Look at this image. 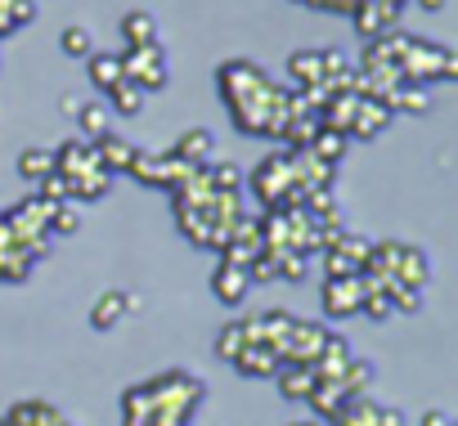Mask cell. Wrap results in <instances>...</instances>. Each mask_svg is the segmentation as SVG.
<instances>
[{
  "instance_id": "1",
  "label": "cell",
  "mask_w": 458,
  "mask_h": 426,
  "mask_svg": "<svg viewBox=\"0 0 458 426\" xmlns=\"http://www.w3.org/2000/svg\"><path fill=\"white\" fill-rule=\"evenodd\" d=\"M216 86L225 95V108L243 135L279 139L288 121V90L275 86L270 72H261L252 59H225L216 72Z\"/></svg>"
},
{
  "instance_id": "2",
  "label": "cell",
  "mask_w": 458,
  "mask_h": 426,
  "mask_svg": "<svg viewBox=\"0 0 458 426\" xmlns=\"http://www.w3.org/2000/svg\"><path fill=\"white\" fill-rule=\"evenodd\" d=\"M148 399H153V422L148 426H189L198 404L207 399V386L193 372H162L153 381H144Z\"/></svg>"
},
{
  "instance_id": "3",
  "label": "cell",
  "mask_w": 458,
  "mask_h": 426,
  "mask_svg": "<svg viewBox=\"0 0 458 426\" xmlns=\"http://www.w3.org/2000/svg\"><path fill=\"white\" fill-rule=\"evenodd\" d=\"M252 193L266 202V211H297L306 188L297 184V166H293V153H270L257 162L252 171Z\"/></svg>"
},
{
  "instance_id": "4",
  "label": "cell",
  "mask_w": 458,
  "mask_h": 426,
  "mask_svg": "<svg viewBox=\"0 0 458 426\" xmlns=\"http://www.w3.org/2000/svg\"><path fill=\"white\" fill-rule=\"evenodd\" d=\"M395 72H400V81H413V86H431V81H458V54H454L449 46H436V41L409 37V50L400 54Z\"/></svg>"
},
{
  "instance_id": "5",
  "label": "cell",
  "mask_w": 458,
  "mask_h": 426,
  "mask_svg": "<svg viewBox=\"0 0 458 426\" xmlns=\"http://www.w3.org/2000/svg\"><path fill=\"white\" fill-rule=\"evenodd\" d=\"M126 175H135V180L148 184V188H166V193H175V188L193 175V166H184L175 153H148V148H135Z\"/></svg>"
},
{
  "instance_id": "6",
  "label": "cell",
  "mask_w": 458,
  "mask_h": 426,
  "mask_svg": "<svg viewBox=\"0 0 458 426\" xmlns=\"http://www.w3.org/2000/svg\"><path fill=\"white\" fill-rule=\"evenodd\" d=\"M122 77L135 81L144 95L148 90H162L171 81V63H166V50L162 46H144V50H126L122 54Z\"/></svg>"
},
{
  "instance_id": "7",
  "label": "cell",
  "mask_w": 458,
  "mask_h": 426,
  "mask_svg": "<svg viewBox=\"0 0 458 426\" xmlns=\"http://www.w3.org/2000/svg\"><path fill=\"white\" fill-rule=\"evenodd\" d=\"M324 341H328V328H324V323H315V319H293V328H288V341H284V350H279V363L310 368V363L319 359Z\"/></svg>"
},
{
  "instance_id": "8",
  "label": "cell",
  "mask_w": 458,
  "mask_h": 426,
  "mask_svg": "<svg viewBox=\"0 0 458 426\" xmlns=\"http://www.w3.org/2000/svg\"><path fill=\"white\" fill-rule=\"evenodd\" d=\"M360 301H364V283L360 279H324V314L328 319L360 314Z\"/></svg>"
},
{
  "instance_id": "9",
  "label": "cell",
  "mask_w": 458,
  "mask_h": 426,
  "mask_svg": "<svg viewBox=\"0 0 458 426\" xmlns=\"http://www.w3.org/2000/svg\"><path fill=\"white\" fill-rule=\"evenodd\" d=\"M351 19H355L360 37H364V41H373V37H382V32L400 28V5H391V0H364V5H360Z\"/></svg>"
},
{
  "instance_id": "10",
  "label": "cell",
  "mask_w": 458,
  "mask_h": 426,
  "mask_svg": "<svg viewBox=\"0 0 458 426\" xmlns=\"http://www.w3.org/2000/svg\"><path fill=\"white\" fill-rule=\"evenodd\" d=\"M140 310V297H131V292H104L95 305H90V328L95 332H113L126 314H135Z\"/></svg>"
},
{
  "instance_id": "11",
  "label": "cell",
  "mask_w": 458,
  "mask_h": 426,
  "mask_svg": "<svg viewBox=\"0 0 458 426\" xmlns=\"http://www.w3.org/2000/svg\"><path fill=\"white\" fill-rule=\"evenodd\" d=\"M55 153V171L59 175H81V171H104L99 166V157H95V144L90 139H64L59 148H50Z\"/></svg>"
},
{
  "instance_id": "12",
  "label": "cell",
  "mask_w": 458,
  "mask_h": 426,
  "mask_svg": "<svg viewBox=\"0 0 458 426\" xmlns=\"http://www.w3.org/2000/svg\"><path fill=\"white\" fill-rule=\"evenodd\" d=\"M95 144V157H99V166L117 180V175H126L131 171V157H135V144L126 139V135H99V139H90Z\"/></svg>"
},
{
  "instance_id": "13",
  "label": "cell",
  "mask_w": 458,
  "mask_h": 426,
  "mask_svg": "<svg viewBox=\"0 0 458 426\" xmlns=\"http://www.w3.org/2000/svg\"><path fill=\"white\" fill-rule=\"evenodd\" d=\"M351 359H355L351 341H346V337H333V332H328V341H324L319 359L310 363V372H315V381H337V377L346 372V363H351Z\"/></svg>"
},
{
  "instance_id": "14",
  "label": "cell",
  "mask_w": 458,
  "mask_h": 426,
  "mask_svg": "<svg viewBox=\"0 0 458 426\" xmlns=\"http://www.w3.org/2000/svg\"><path fill=\"white\" fill-rule=\"evenodd\" d=\"M248 288H252V279H248V270H243V265L220 261V270L211 274V292H216V301H220V305H243Z\"/></svg>"
},
{
  "instance_id": "15",
  "label": "cell",
  "mask_w": 458,
  "mask_h": 426,
  "mask_svg": "<svg viewBox=\"0 0 458 426\" xmlns=\"http://www.w3.org/2000/svg\"><path fill=\"white\" fill-rule=\"evenodd\" d=\"M122 37H126V50H144V46H162V28L148 10H131L122 14Z\"/></svg>"
},
{
  "instance_id": "16",
  "label": "cell",
  "mask_w": 458,
  "mask_h": 426,
  "mask_svg": "<svg viewBox=\"0 0 458 426\" xmlns=\"http://www.w3.org/2000/svg\"><path fill=\"white\" fill-rule=\"evenodd\" d=\"M171 153H175L184 166H207L211 153H216V135L202 130V126H193V130H184V135L171 144Z\"/></svg>"
},
{
  "instance_id": "17",
  "label": "cell",
  "mask_w": 458,
  "mask_h": 426,
  "mask_svg": "<svg viewBox=\"0 0 458 426\" xmlns=\"http://www.w3.org/2000/svg\"><path fill=\"white\" fill-rule=\"evenodd\" d=\"M427 279H431V261H427V252H418V247H400V261H395V283L400 288H427Z\"/></svg>"
},
{
  "instance_id": "18",
  "label": "cell",
  "mask_w": 458,
  "mask_h": 426,
  "mask_svg": "<svg viewBox=\"0 0 458 426\" xmlns=\"http://www.w3.org/2000/svg\"><path fill=\"white\" fill-rule=\"evenodd\" d=\"M346 399H351V395H346L337 381H315V390H310V399H306V404H310V408L324 417V426H333V422L342 417Z\"/></svg>"
},
{
  "instance_id": "19",
  "label": "cell",
  "mask_w": 458,
  "mask_h": 426,
  "mask_svg": "<svg viewBox=\"0 0 458 426\" xmlns=\"http://www.w3.org/2000/svg\"><path fill=\"white\" fill-rule=\"evenodd\" d=\"M391 108H382V104H373V99H364L360 104V113H355V121H351V135L355 139H377L386 126H391Z\"/></svg>"
},
{
  "instance_id": "20",
  "label": "cell",
  "mask_w": 458,
  "mask_h": 426,
  "mask_svg": "<svg viewBox=\"0 0 458 426\" xmlns=\"http://www.w3.org/2000/svg\"><path fill=\"white\" fill-rule=\"evenodd\" d=\"M234 368H239L243 377H275L284 363H279V355H275L270 346H243L239 359H234Z\"/></svg>"
},
{
  "instance_id": "21",
  "label": "cell",
  "mask_w": 458,
  "mask_h": 426,
  "mask_svg": "<svg viewBox=\"0 0 458 426\" xmlns=\"http://www.w3.org/2000/svg\"><path fill=\"white\" fill-rule=\"evenodd\" d=\"M275 381H279V395L284 399H310V390H315V372L310 368H297V363H284L279 372H275Z\"/></svg>"
},
{
  "instance_id": "22",
  "label": "cell",
  "mask_w": 458,
  "mask_h": 426,
  "mask_svg": "<svg viewBox=\"0 0 458 426\" xmlns=\"http://www.w3.org/2000/svg\"><path fill=\"white\" fill-rule=\"evenodd\" d=\"M288 77L297 81V90L319 86V81H324V59H319V50H297V54L288 59Z\"/></svg>"
},
{
  "instance_id": "23",
  "label": "cell",
  "mask_w": 458,
  "mask_h": 426,
  "mask_svg": "<svg viewBox=\"0 0 458 426\" xmlns=\"http://www.w3.org/2000/svg\"><path fill=\"white\" fill-rule=\"evenodd\" d=\"M77 126H81V135H86V139H99V135H108V126H113V113H108V104H104V99H81Z\"/></svg>"
},
{
  "instance_id": "24",
  "label": "cell",
  "mask_w": 458,
  "mask_h": 426,
  "mask_svg": "<svg viewBox=\"0 0 458 426\" xmlns=\"http://www.w3.org/2000/svg\"><path fill=\"white\" fill-rule=\"evenodd\" d=\"M81 225H86V216H81L77 202H55L50 206V238H72V234H81Z\"/></svg>"
},
{
  "instance_id": "25",
  "label": "cell",
  "mask_w": 458,
  "mask_h": 426,
  "mask_svg": "<svg viewBox=\"0 0 458 426\" xmlns=\"http://www.w3.org/2000/svg\"><path fill=\"white\" fill-rule=\"evenodd\" d=\"M400 247H404V243H369V256H364V274H369V279H386V274H395Z\"/></svg>"
},
{
  "instance_id": "26",
  "label": "cell",
  "mask_w": 458,
  "mask_h": 426,
  "mask_svg": "<svg viewBox=\"0 0 458 426\" xmlns=\"http://www.w3.org/2000/svg\"><path fill=\"white\" fill-rule=\"evenodd\" d=\"M153 422V399L144 386H131L122 395V426H148Z\"/></svg>"
},
{
  "instance_id": "27",
  "label": "cell",
  "mask_w": 458,
  "mask_h": 426,
  "mask_svg": "<svg viewBox=\"0 0 458 426\" xmlns=\"http://www.w3.org/2000/svg\"><path fill=\"white\" fill-rule=\"evenodd\" d=\"M86 72H90V81L108 95V90L122 81V54H90V59H86Z\"/></svg>"
},
{
  "instance_id": "28",
  "label": "cell",
  "mask_w": 458,
  "mask_h": 426,
  "mask_svg": "<svg viewBox=\"0 0 458 426\" xmlns=\"http://www.w3.org/2000/svg\"><path fill=\"white\" fill-rule=\"evenodd\" d=\"M108 99H113L108 113H117V117H135V113H144V90H140L135 81H126V77L108 90Z\"/></svg>"
},
{
  "instance_id": "29",
  "label": "cell",
  "mask_w": 458,
  "mask_h": 426,
  "mask_svg": "<svg viewBox=\"0 0 458 426\" xmlns=\"http://www.w3.org/2000/svg\"><path fill=\"white\" fill-rule=\"evenodd\" d=\"M346 148H351V139L337 135V130H328V126H319V135L310 139V153H315L319 162H328V166H337V162L346 157Z\"/></svg>"
},
{
  "instance_id": "30",
  "label": "cell",
  "mask_w": 458,
  "mask_h": 426,
  "mask_svg": "<svg viewBox=\"0 0 458 426\" xmlns=\"http://www.w3.org/2000/svg\"><path fill=\"white\" fill-rule=\"evenodd\" d=\"M431 108V90L427 86H413V81H400V90H395V99H391V113H427Z\"/></svg>"
},
{
  "instance_id": "31",
  "label": "cell",
  "mask_w": 458,
  "mask_h": 426,
  "mask_svg": "<svg viewBox=\"0 0 458 426\" xmlns=\"http://www.w3.org/2000/svg\"><path fill=\"white\" fill-rule=\"evenodd\" d=\"M50 171H55V153H50V148H23V153H19V175H23V180L41 184Z\"/></svg>"
},
{
  "instance_id": "32",
  "label": "cell",
  "mask_w": 458,
  "mask_h": 426,
  "mask_svg": "<svg viewBox=\"0 0 458 426\" xmlns=\"http://www.w3.org/2000/svg\"><path fill=\"white\" fill-rule=\"evenodd\" d=\"M337 386H342L346 395H369V386H373V363L355 355V359L346 363V372L337 377Z\"/></svg>"
},
{
  "instance_id": "33",
  "label": "cell",
  "mask_w": 458,
  "mask_h": 426,
  "mask_svg": "<svg viewBox=\"0 0 458 426\" xmlns=\"http://www.w3.org/2000/svg\"><path fill=\"white\" fill-rule=\"evenodd\" d=\"M32 256L28 252H19V247H10V252H0V279L5 283H28L32 279Z\"/></svg>"
},
{
  "instance_id": "34",
  "label": "cell",
  "mask_w": 458,
  "mask_h": 426,
  "mask_svg": "<svg viewBox=\"0 0 458 426\" xmlns=\"http://www.w3.org/2000/svg\"><path fill=\"white\" fill-rule=\"evenodd\" d=\"M360 261L346 252V247H328L324 252V279H360Z\"/></svg>"
},
{
  "instance_id": "35",
  "label": "cell",
  "mask_w": 458,
  "mask_h": 426,
  "mask_svg": "<svg viewBox=\"0 0 458 426\" xmlns=\"http://www.w3.org/2000/svg\"><path fill=\"white\" fill-rule=\"evenodd\" d=\"M207 180H211V193H243V171L234 162L207 166Z\"/></svg>"
},
{
  "instance_id": "36",
  "label": "cell",
  "mask_w": 458,
  "mask_h": 426,
  "mask_svg": "<svg viewBox=\"0 0 458 426\" xmlns=\"http://www.w3.org/2000/svg\"><path fill=\"white\" fill-rule=\"evenodd\" d=\"M59 46H64V54H68V59H90V54H95V37H90V28H81V23L64 28Z\"/></svg>"
},
{
  "instance_id": "37",
  "label": "cell",
  "mask_w": 458,
  "mask_h": 426,
  "mask_svg": "<svg viewBox=\"0 0 458 426\" xmlns=\"http://www.w3.org/2000/svg\"><path fill=\"white\" fill-rule=\"evenodd\" d=\"M243 346H248V341H243V328H239V319L220 328V337H216V355H220V359H229V363H234Z\"/></svg>"
},
{
  "instance_id": "38",
  "label": "cell",
  "mask_w": 458,
  "mask_h": 426,
  "mask_svg": "<svg viewBox=\"0 0 458 426\" xmlns=\"http://www.w3.org/2000/svg\"><path fill=\"white\" fill-rule=\"evenodd\" d=\"M306 274H310V256L306 252H284L279 256V279L284 283H301Z\"/></svg>"
},
{
  "instance_id": "39",
  "label": "cell",
  "mask_w": 458,
  "mask_h": 426,
  "mask_svg": "<svg viewBox=\"0 0 458 426\" xmlns=\"http://www.w3.org/2000/svg\"><path fill=\"white\" fill-rule=\"evenodd\" d=\"M5 19H10L14 32H23V28L37 19V0H10V5H5Z\"/></svg>"
},
{
  "instance_id": "40",
  "label": "cell",
  "mask_w": 458,
  "mask_h": 426,
  "mask_svg": "<svg viewBox=\"0 0 458 426\" xmlns=\"http://www.w3.org/2000/svg\"><path fill=\"white\" fill-rule=\"evenodd\" d=\"M391 310L395 314H418L422 310V288H395L391 292Z\"/></svg>"
},
{
  "instance_id": "41",
  "label": "cell",
  "mask_w": 458,
  "mask_h": 426,
  "mask_svg": "<svg viewBox=\"0 0 458 426\" xmlns=\"http://www.w3.org/2000/svg\"><path fill=\"white\" fill-rule=\"evenodd\" d=\"M248 279H252V283H279V261L261 252V256L248 265Z\"/></svg>"
},
{
  "instance_id": "42",
  "label": "cell",
  "mask_w": 458,
  "mask_h": 426,
  "mask_svg": "<svg viewBox=\"0 0 458 426\" xmlns=\"http://www.w3.org/2000/svg\"><path fill=\"white\" fill-rule=\"evenodd\" d=\"M422 426H454V417H449L445 408H427V413H422Z\"/></svg>"
},
{
  "instance_id": "43",
  "label": "cell",
  "mask_w": 458,
  "mask_h": 426,
  "mask_svg": "<svg viewBox=\"0 0 458 426\" xmlns=\"http://www.w3.org/2000/svg\"><path fill=\"white\" fill-rule=\"evenodd\" d=\"M377 426H404V413L400 408H377Z\"/></svg>"
},
{
  "instance_id": "44",
  "label": "cell",
  "mask_w": 458,
  "mask_h": 426,
  "mask_svg": "<svg viewBox=\"0 0 458 426\" xmlns=\"http://www.w3.org/2000/svg\"><path fill=\"white\" fill-rule=\"evenodd\" d=\"M59 108H64V117H77V113H81V95H64Z\"/></svg>"
},
{
  "instance_id": "45",
  "label": "cell",
  "mask_w": 458,
  "mask_h": 426,
  "mask_svg": "<svg viewBox=\"0 0 458 426\" xmlns=\"http://www.w3.org/2000/svg\"><path fill=\"white\" fill-rule=\"evenodd\" d=\"M14 247V238H10V230H5V216H0V252H10Z\"/></svg>"
},
{
  "instance_id": "46",
  "label": "cell",
  "mask_w": 458,
  "mask_h": 426,
  "mask_svg": "<svg viewBox=\"0 0 458 426\" xmlns=\"http://www.w3.org/2000/svg\"><path fill=\"white\" fill-rule=\"evenodd\" d=\"M418 5H422V10H427V14H440V10H445V5H449V0H418Z\"/></svg>"
},
{
  "instance_id": "47",
  "label": "cell",
  "mask_w": 458,
  "mask_h": 426,
  "mask_svg": "<svg viewBox=\"0 0 458 426\" xmlns=\"http://www.w3.org/2000/svg\"><path fill=\"white\" fill-rule=\"evenodd\" d=\"M5 37H14V28H10V19H5V10H0V41Z\"/></svg>"
},
{
  "instance_id": "48",
  "label": "cell",
  "mask_w": 458,
  "mask_h": 426,
  "mask_svg": "<svg viewBox=\"0 0 458 426\" xmlns=\"http://www.w3.org/2000/svg\"><path fill=\"white\" fill-rule=\"evenodd\" d=\"M293 426H324V422H293Z\"/></svg>"
},
{
  "instance_id": "49",
  "label": "cell",
  "mask_w": 458,
  "mask_h": 426,
  "mask_svg": "<svg viewBox=\"0 0 458 426\" xmlns=\"http://www.w3.org/2000/svg\"><path fill=\"white\" fill-rule=\"evenodd\" d=\"M301 5H315V10H319V5H324V0H301Z\"/></svg>"
},
{
  "instance_id": "50",
  "label": "cell",
  "mask_w": 458,
  "mask_h": 426,
  "mask_svg": "<svg viewBox=\"0 0 458 426\" xmlns=\"http://www.w3.org/2000/svg\"><path fill=\"white\" fill-rule=\"evenodd\" d=\"M0 426H14V422H10V417H0Z\"/></svg>"
},
{
  "instance_id": "51",
  "label": "cell",
  "mask_w": 458,
  "mask_h": 426,
  "mask_svg": "<svg viewBox=\"0 0 458 426\" xmlns=\"http://www.w3.org/2000/svg\"><path fill=\"white\" fill-rule=\"evenodd\" d=\"M5 5H10V0H0V10H5Z\"/></svg>"
}]
</instances>
